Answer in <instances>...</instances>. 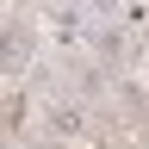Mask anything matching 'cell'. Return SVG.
Segmentation results:
<instances>
[{
	"label": "cell",
	"instance_id": "7a4b0ae2",
	"mask_svg": "<svg viewBox=\"0 0 149 149\" xmlns=\"http://www.w3.org/2000/svg\"><path fill=\"white\" fill-rule=\"evenodd\" d=\"M44 124H50V137H81V130H87V106L81 100H50L44 106Z\"/></svg>",
	"mask_w": 149,
	"mask_h": 149
},
{
	"label": "cell",
	"instance_id": "6da1fadb",
	"mask_svg": "<svg viewBox=\"0 0 149 149\" xmlns=\"http://www.w3.org/2000/svg\"><path fill=\"white\" fill-rule=\"evenodd\" d=\"M37 56V31L25 19H0V74H25Z\"/></svg>",
	"mask_w": 149,
	"mask_h": 149
},
{
	"label": "cell",
	"instance_id": "277c9868",
	"mask_svg": "<svg viewBox=\"0 0 149 149\" xmlns=\"http://www.w3.org/2000/svg\"><path fill=\"white\" fill-rule=\"evenodd\" d=\"M93 44H100V62H106V74H112V68L124 62V50L137 44V31H130V25H106L100 37H93Z\"/></svg>",
	"mask_w": 149,
	"mask_h": 149
},
{
	"label": "cell",
	"instance_id": "3957f363",
	"mask_svg": "<svg viewBox=\"0 0 149 149\" xmlns=\"http://www.w3.org/2000/svg\"><path fill=\"white\" fill-rule=\"evenodd\" d=\"M44 25H50L56 44H81L87 37V19H81V6H68V0H56V6L44 13Z\"/></svg>",
	"mask_w": 149,
	"mask_h": 149
},
{
	"label": "cell",
	"instance_id": "5b68a950",
	"mask_svg": "<svg viewBox=\"0 0 149 149\" xmlns=\"http://www.w3.org/2000/svg\"><path fill=\"white\" fill-rule=\"evenodd\" d=\"M6 149H25V143H6Z\"/></svg>",
	"mask_w": 149,
	"mask_h": 149
}]
</instances>
